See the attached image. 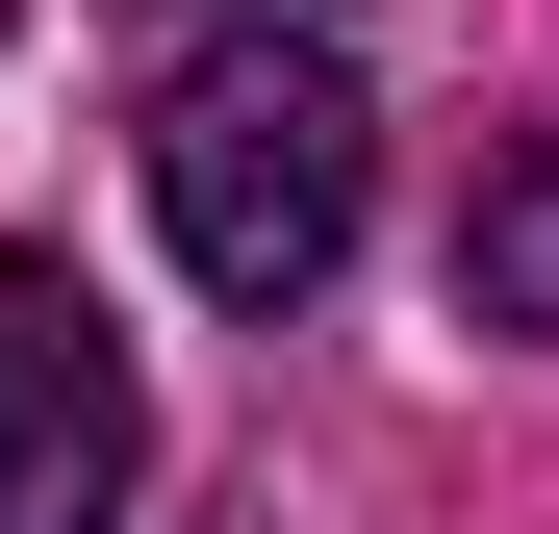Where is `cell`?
Listing matches in <instances>:
<instances>
[{
  "label": "cell",
  "instance_id": "6da1fadb",
  "mask_svg": "<svg viewBox=\"0 0 559 534\" xmlns=\"http://www.w3.org/2000/svg\"><path fill=\"white\" fill-rule=\"evenodd\" d=\"M356 204H382V103H356L331 26H280V0H254V26H204V51L153 76V229H178V281H204V306L280 331V306L356 254Z\"/></svg>",
  "mask_w": 559,
  "mask_h": 534
},
{
  "label": "cell",
  "instance_id": "7a4b0ae2",
  "mask_svg": "<svg viewBox=\"0 0 559 534\" xmlns=\"http://www.w3.org/2000/svg\"><path fill=\"white\" fill-rule=\"evenodd\" d=\"M128 459H153V407H128L103 281L0 254V534H128Z\"/></svg>",
  "mask_w": 559,
  "mask_h": 534
},
{
  "label": "cell",
  "instance_id": "3957f363",
  "mask_svg": "<svg viewBox=\"0 0 559 534\" xmlns=\"http://www.w3.org/2000/svg\"><path fill=\"white\" fill-rule=\"evenodd\" d=\"M457 306H484V331H559V153H509V178H484V229H457Z\"/></svg>",
  "mask_w": 559,
  "mask_h": 534
},
{
  "label": "cell",
  "instance_id": "277c9868",
  "mask_svg": "<svg viewBox=\"0 0 559 534\" xmlns=\"http://www.w3.org/2000/svg\"><path fill=\"white\" fill-rule=\"evenodd\" d=\"M280 26H331V0H280Z\"/></svg>",
  "mask_w": 559,
  "mask_h": 534
}]
</instances>
